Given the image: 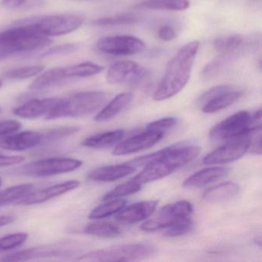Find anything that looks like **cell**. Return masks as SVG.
<instances>
[{
    "label": "cell",
    "instance_id": "cell-1",
    "mask_svg": "<svg viewBox=\"0 0 262 262\" xmlns=\"http://www.w3.org/2000/svg\"><path fill=\"white\" fill-rule=\"evenodd\" d=\"M199 47V41L188 42L181 47L170 59L163 77L155 92L154 100H166L185 88L191 76Z\"/></svg>",
    "mask_w": 262,
    "mask_h": 262
},
{
    "label": "cell",
    "instance_id": "cell-2",
    "mask_svg": "<svg viewBox=\"0 0 262 262\" xmlns=\"http://www.w3.org/2000/svg\"><path fill=\"white\" fill-rule=\"evenodd\" d=\"M53 42L28 23L0 32V61L17 53L45 48Z\"/></svg>",
    "mask_w": 262,
    "mask_h": 262
},
{
    "label": "cell",
    "instance_id": "cell-3",
    "mask_svg": "<svg viewBox=\"0 0 262 262\" xmlns=\"http://www.w3.org/2000/svg\"><path fill=\"white\" fill-rule=\"evenodd\" d=\"M110 95L102 91H87L74 93L68 97L59 98L47 120L60 118L82 117L103 108Z\"/></svg>",
    "mask_w": 262,
    "mask_h": 262
},
{
    "label": "cell",
    "instance_id": "cell-4",
    "mask_svg": "<svg viewBox=\"0 0 262 262\" xmlns=\"http://www.w3.org/2000/svg\"><path fill=\"white\" fill-rule=\"evenodd\" d=\"M261 110L251 114L240 111L217 123L210 130L209 136L215 141L231 140L260 130Z\"/></svg>",
    "mask_w": 262,
    "mask_h": 262
},
{
    "label": "cell",
    "instance_id": "cell-5",
    "mask_svg": "<svg viewBox=\"0 0 262 262\" xmlns=\"http://www.w3.org/2000/svg\"><path fill=\"white\" fill-rule=\"evenodd\" d=\"M156 248L148 243L128 244L91 251L81 256L82 261H133L151 257Z\"/></svg>",
    "mask_w": 262,
    "mask_h": 262
},
{
    "label": "cell",
    "instance_id": "cell-6",
    "mask_svg": "<svg viewBox=\"0 0 262 262\" xmlns=\"http://www.w3.org/2000/svg\"><path fill=\"white\" fill-rule=\"evenodd\" d=\"M200 150V147L194 144L182 142L167 147L151 154L137 158L134 160L130 161L128 164L136 168L145 166L154 159H159L166 162L176 170L194 160L199 156Z\"/></svg>",
    "mask_w": 262,
    "mask_h": 262
},
{
    "label": "cell",
    "instance_id": "cell-7",
    "mask_svg": "<svg viewBox=\"0 0 262 262\" xmlns=\"http://www.w3.org/2000/svg\"><path fill=\"white\" fill-rule=\"evenodd\" d=\"M82 165V162L79 159L70 158H48L21 165L12 170L11 173L16 176L30 177H50L76 171Z\"/></svg>",
    "mask_w": 262,
    "mask_h": 262
},
{
    "label": "cell",
    "instance_id": "cell-8",
    "mask_svg": "<svg viewBox=\"0 0 262 262\" xmlns=\"http://www.w3.org/2000/svg\"><path fill=\"white\" fill-rule=\"evenodd\" d=\"M192 213V205L188 201L168 204L161 208L154 217L144 222L141 225V229L145 231L164 229L176 222L188 219Z\"/></svg>",
    "mask_w": 262,
    "mask_h": 262
},
{
    "label": "cell",
    "instance_id": "cell-9",
    "mask_svg": "<svg viewBox=\"0 0 262 262\" xmlns=\"http://www.w3.org/2000/svg\"><path fill=\"white\" fill-rule=\"evenodd\" d=\"M242 90L230 85L213 87L202 95L198 105L203 113H214L228 108L243 96Z\"/></svg>",
    "mask_w": 262,
    "mask_h": 262
},
{
    "label": "cell",
    "instance_id": "cell-10",
    "mask_svg": "<svg viewBox=\"0 0 262 262\" xmlns=\"http://www.w3.org/2000/svg\"><path fill=\"white\" fill-rule=\"evenodd\" d=\"M26 23L32 24L41 33L50 37L75 31L82 25L83 19L76 15L59 14L42 16Z\"/></svg>",
    "mask_w": 262,
    "mask_h": 262
},
{
    "label": "cell",
    "instance_id": "cell-11",
    "mask_svg": "<svg viewBox=\"0 0 262 262\" xmlns=\"http://www.w3.org/2000/svg\"><path fill=\"white\" fill-rule=\"evenodd\" d=\"M149 77L145 67L132 61H119L110 67L106 79L112 85H138Z\"/></svg>",
    "mask_w": 262,
    "mask_h": 262
},
{
    "label": "cell",
    "instance_id": "cell-12",
    "mask_svg": "<svg viewBox=\"0 0 262 262\" xmlns=\"http://www.w3.org/2000/svg\"><path fill=\"white\" fill-rule=\"evenodd\" d=\"M76 251V245L73 242H62L17 251L6 255L1 260L5 261H24L43 257H68L74 254Z\"/></svg>",
    "mask_w": 262,
    "mask_h": 262
},
{
    "label": "cell",
    "instance_id": "cell-13",
    "mask_svg": "<svg viewBox=\"0 0 262 262\" xmlns=\"http://www.w3.org/2000/svg\"><path fill=\"white\" fill-rule=\"evenodd\" d=\"M97 47L102 53L113 56H133L145 51V44L133 36H113L101 38Z\"/></svg>",
    "mask_w": 262,
    "mask_h": 262
},
{
    "label": "cell",
    "instance_id": "cell-14",
    "mask_svg": "<svg viewBox=\"0 0 262 262\" xmlns=\"http://www.w3.org/2000/svg\"><path fill=\"white\" fill-rule=\"evenodd\" d=\"M251 143L250 134L231 139V142L219 147L207 155L202 162L205 165H217L234 162L246 153L251 146Z\"/></svg>",
    "mask_w": 262,
    "mask_h": 262
},
{
    "label": "cell",
    "instance_id": "cell-15",
    "mask_svg": "<svg viewBox=\"0 0 262 262\" xmlns=\"http://www.w3.org/2000/svg\"><path fill=\"white\" fill-rule=\"evenodd\" d=\"M78 180H70L62 183L56 184L47 188H40L36 191H30L28 194L21 198L16 202L17 205H33L43 203L50 199L62 195L69 191H73L79 186Z\"/></svg>",
    "mask_w": 262,
    "mask_h": 262
},
{
    "label": "cell",
    "instance_id": "cell-16",
    "mask_svg": "<svg viewBox=\"0 0 262 262\" xmlns=\"http://www.w3.org/2000/svg\"><path fill=\"white\" fill-rule=\"evenodd\" d=\"M164 132L147 130L118 144L113 151L114 156H125L148 149L163 138Z\"/></svg>",
    "mask_w": 262,
    "mask_h": 262
},
{
    "label": "cell",
    "instance_id": "cell-17",
    "mask_svg": "<svg viewBox=\"0 0 262 262\" xmlns=\"http://www.w3.org/2000/svg\"><path fill=\"white\" fill-rule=\"evenodd\" d=\"M43 142L42 133L25 131L13 133L0 138V148L9 151H25Z\"/></svg>",
    "mask_w": 262,
    "mask_h": 262
},
{
    "label": "cell",
    "instance_id": "cell-18",
    "mask_svg": "<svg viewBox=\"0 0 262 262\" xmlns=\"http://www.w3.org/2000/svg\"><path fill=\"white\" fill-rule=\"evenodd\" d=\"M59 98L34 99L16 107L13 113L15 116L24 119H45L57 103Z\"/></svg>",
    "mask_w": 262,
    "mask_h": 262
},
{
    "label": "cell",
    "instance_id": "cell-19",
    "mask_svg": "<svg viewBox=\"0 0 262 262\" xmlns=\"http://www.w3.org/2000/svg\"><path fill=\"white\" fill-rule=\"evenodd\" d=\"M158 201H144L122 208L117 213L116 219L122 223L133 224L145 220L152 214L157 207Z\"/></svg>",
    "mask_w": 262,
    "mask_h": 262
},
{
    "label": "cell",
    "instance_id": "cell-20",
    "mask_svg": "<svg viewBox=\"0 0 262 262\" xmlns=\"http://www.w3.org/2000/svg\"><path fill=\"white\" fill-rule=\"evenodd\" d=\"M174 171V168L168 163L161 159H156L145 165V168L131 180L142 185L162 179Z\"/></svg>",
    "mask_w": 262,
    "mask_h": 262
},
{
    "label": "cell",
    "instance_id": "cell-21",
    "mask_svg": "<svg viewBox=\"0 0 262 262\" xmlns=\"http://www.w3.org/2000/svg\"><path fill=\"white\" fill-rule=\"evenodd\" d=\"M229 172V169L222 167L205 168L190 176L184 182L183 187L187 188H198L217 182L225 178Z\"/></svg>",
    "mask_w": 262,
    "mask_h": 262
},
{
    "label": "cell",
    "instance_id": "cell-22",
    "mask_svg": "<svg viewBox=\"0 0 262 262\" xmlns=\"http://www.w3.org/2000/svg\"><path fill=\"white\" fill-rule=\"evenodd\" d=\"M136 168L127 163L123 165H107L93 170L88 174V179L95 182H114L129 176L134 172Z\"/></svg>",
    "mask_w": 262,
    "mask_h": 262
},
{
    "label": "cell",
    "instance_id": "cell-23",
    "mask_svg": "<svg viewBox=\"0 0 262 262\" xmlns=\"http://www.w3.org/2000/svg\"><path fill=\"white\" fill-rule=\"evenodd\" d=\"M240 188L234 182H224L205 191L203 199L208 203L217 204L228 202L238 194Z\"/></svg>",
    "mask_w": 262,
    "mask_h": 262
},
{
    "label": "cell",
    "instance_id": "cell-24",
    "mask_svg": "<svg viewBox=\"0 0 262 262\" xmlns=\"http://www.w3.org/2000/svg\"><path fill=\"white\" fill-rule=\"evenodd\" d=\"M133 99L131 93H121L105 104L100 112L96 115L95 120L96 122H106L116 117L118 114L128 106Z\"/></svg>",
    "mask_w": 262,
    "mask_h": 262
},
{
    "label": "cell",
    "instance_id": "cell-25",
    "mask_svg": "<svg viewBox=\"0 0 262 262\" xmlns=\"http://www.w3.org/2000/svg\"><path fill=\"white\" fill-rule=\"evenodd\" d=\"M124 134L125 133L122 129L99 133L84 139L81 145L91 148H111L120 142L123 138Z\"/></svg>",
    "mask_w": 262,
    "mask_h": 262
},
{
    "label": "cell",
    "instance_id": "cell-26",
    "mask_svg": "<svg viewBox=\"0 0 262 262\" xmlns=\"http://www.w3.org/2000/svg\"><path fill=\"white\" fill-rule=\"evenodd\" d=\"M189 0H144L136 6L139 10L183 11L189 8Z\"/></svg>",
    "mask_w": 262,
    "mask_h": 262
},
{
    "label": "cell",
    "instance_id": "cell-27",
    "mask_svg": "<svg viewBox=\"0 0 262 262\" xmlns=\"http://www.w3.org/2000/svg\"><path fill=\"white\" fill-rule=\"evenodd\" d=\"M65 79L63 68L52 69L36 78L30 85V89L34 91L45 90L56 85Z\"/></svg>",
    "mask_w": 262,
    "mask_h": 262
},
{
    "label": "cell",
    "instance_id": "cell-28",
    "mask_svg": "<svg viewBox=\"0 0 262 262\" xmlns=\"http://www.w3.org/2000/svg\"><path fill=\"white\" fill-rule=\"evenodd\" d=\"M84 231L90 235L106 238L118 237L121 234L119 227L107 222H92L85 227Z\"/></svg>",
    "mask_w": 262,
    "mask_h": 262
},
{
    "label": "cell",
    "instance_id": "cell-29",
    "mask_svg": "<svg viewBox=\"0 0 262 262\" xmlns=\"http://www.w3.org/2000/svg\"><path fill=\"white\" fill-rule=\"evenodd\" d=\"M102 70L103 67L93 62H83L63 68L66 79L89 77L99 74Z\"/></svg>",
    "mask_w": 262,
    "mask_h": 262
},
{
    "label": "cell",
    "instance_id": "cell-30",
    "mask_svg": "<svg viewBox=\"0 0 262 262\" xmlns=\"http://www.w3.org/2000/svg\"><path fill=\"white\" fill-rule=\"evenodd\" d=\"M127 202L124 199H113L105 201L103 204L96 207L90 213L89 217L91 219H105L113 214H116L125 208Z\"/></svg>",
    "mask_w": 262,
    "mask_h": 262
},
{
    "label": "cell",
    "instance_id": "cell-31",
    "mask_svg": "<svg viewBox=\"0 0 262 262\" xmlns=\"http://www.w3.org/2000/svg\"><path fill=\"white\" fill-rule=\"evenodd\" d=\"M32 184H21L14 185L0 191V208L10 205L24 197L33 190Z\"/></svg>",
    "mask_w": 262,
    "mask_h": 262
},
{
    "label": "cell",
    "instance_id": "cell-32",
    "mask_svg": "<svg viewBox=\"0 0 262 262\" xmlns=\"http://www.w3.org/2000/svg\"><path fill=\"white\" fill-rule=\"evenodd\" d=\"M243 37L241 35H231L214 39L213 42L216 51L222 55L232 54L239 50L243 42Z\"/></svg>",
    "mask_w": 262,
    "mask_h": 262
},
{
    "label": "cell",
    "instance_id": "cell-33",
    "mask_svg": "<svg viewBox=\"0 0 262 262\" xmlns=\"http://www.w3.org/2000/svg\"><path fill=\"white\" fill-rule=\"evenodd\" d=\"M139 21V17L136 15L126 13V14H117L115 16L100 18L93 21V24L99 27H115V26L132 25V24H137Z\"/></svg>",
    "mask_w": 262,
    "mask_h": 262
},
{
    "label": "cell",
    "instance_id": "cell-34",
    "mask_svg": "<svg viewBox=\"0 0 262 262\" xmlns=\"http://www.w3.org/2000/svg\"><path fill=\"white\" fill-rule=\"evenodd\" d=\"M141 187H142V185L133 182V180H130L129 182H126V183L119 185V186L107 193L104 196L102 201L105 202V201L113 200V199H120V198L124 197V196L134 194V193L138 192L141 189Z\"/></svg>",
    "mask_w": 262,
    "mask_h": 262
},
{
    "label": "cell",
    "instance_id": "cell-35",
    "mask_svg": "<svg viewBox=\"0 0 262 262\" xmlns=\"http://www.w3.org/2000/svg\"><path fill=\"white\" fill-rule=\"evenodd\" d=\"M44 70L43 66H30V67H21L6 72V78L14 80L29 79L42 73Z\"/></svg>",
    "mask_w": 262,
    "mask_h": 262
},
{
    "label": "cell",
    "instance_id": "cell-36",
    "mask_svg": "<svg viewBox=\"0 0 262 262\" xmlns=\"http://www.w3.org/2000/svg\"><path fill=\"white\" fill-rule=\"evenodd\" d=\"M194 227V223L190 217L176 222L167 228H164L163 236L168 237H179L188 234Z\"/></svg>",
    "mask_w": 262,
    "mask_h": 262
},
{
    "label": "cell",
    "instance_id": "cell-37",
    "mask_svg": "<svg viewBox=\"0 0 262 262\" xmlns=\"http://www.w3.org/2000/svg\"><path fill=\"white\" fill-rule=\"evenodd\" d=\"M28 237L26 233H16L0 237V252L18 248L28 239Z\"/></svg>",
    "mask_w": 262,
    "mask_h": 262
},
{
    "label": "cell",
    "instance_id": "cell-38",
    "mask_svg": "<svg viewBox=\"0 0 262 262\" xmlns=\"http://www.w3.org/2000/svg\"><path fill=\"white\" fill-rule=\"evenodd\" d=\"M79 131V128L78 127H59V128H53L49 130L43 135V142L42 143H50V142H55V141L59 140V139H64L72 136Z\"/></svg>",
    "mask_w": 262,
    "mask_h": 262
},
{
    "label": "cell",
    "instance_id": "cell-39",
    "mask_svg": "<svg viewBox=\"0 0 262 262\" xmlns=\"http://www.w3.org/2000/svg\"><path fill=\"white\" fill-rule=\"evenodd\" d=\"M79 48V45L77 44H64V45L57 46V47H53L50 50H47L42 55V57H50V56L70 54V53L77 51Z\"/></svg>",
    "mask_w": 262,
    "mask_h": 262
},
{
    "label": "cell",
    "instance_id": "cell-40",
    "mask_svg": "<svg viewBox=\"0 0 262 262\" xmlns=\"http://www.w3.org/2000/svg\"><path fill=\"white\" fill-rule=\"evenodd\" d=\"M178 120L174 117H167L150 122L147 125L146 130L151 131H162L172 128L177 124Z\"/></svg>",
    "mask_w": 262,
    "mask_h": 262
},
{
    "label": "cell",
    "instance_id": "cell-41",
    "mask_svg": "<svg viewBox=\"0 0 262 262\" xmlns=\"http://www.w3.org/2000/svg\"><path fill=\"white\" fill-rule=\"evenodd\" d=\"M21 128H22V124L18 121L13 120V119L0 121V136L17 133Z\"/></svg>",
    "mask_w": 262,
    "mask_h": 262
},
{
    "label": "cell",
    "instance_id": "cell-42",
    "mask_svg": "<svg viewBox=\"0 0 262 262\" xmlns=\"http://www.w3.org/2000/svg\"><path fill=\"white\" fill-rule=\"evenodd\" d=\"M158 36L162 41L169 42V41L176 39L177 34H176V31L172 27L165 25L159 28V31H158Z\"/></svg>",
    "mask_w": 262,
    "mask_h": 262
},
{
    "label": "cell",
    "instance_id": "cell-43",
    "mask_svg": "<svg viewBox=\"0 0 262 262\" xmlns=\"http://www.w3.org/2000/svg\"><path fill=\"white\" fill-rule=\"evenodd\" d=\"M25 160L22 156H5L0 153V167L10 166V165L19 164Z\"/></svg>",
    "mask_w": 262,
    "mask_h": 262
},
{
    "label": "cell",
    "instance_id": "cell-44",
    "mask_svg": "<svg viewBox=\"0 0 262 262\" xmlns=\"http://www.w3.org/2000/svg\"><path fill=\"white\" fill-rule=\"evenodd\" d=\"M27 0H2V5L6 8L15 9L21 7Z\"/></svg>",
    "mask_w": 262,
    "mask_h": 262
},
{
    "label": "cell",
    "instance_id": "cell-45",
    "mask_svg": "<svg viewBox=\"0 0 262 262\" xmlns=\"http://www.w3.org/2000/svg\"><path fill=\"white\" fill-rule=\"evenodd\" d=\"M14 221V217L9 215L0 216V227L6 226L10 225Z\"/></svg>",
    "mask_w": 262,
    "mask_h": 262
},
{
    "label": "cell",
    "instance_id": "cell-46",
    "mask_svg": "<svg viewBox=\"0 0 262 262\" xmlns=\"http://www.w3.org/2000/svg\"><path fill=\"white\" fill-rule=\"evenodd\" d=\"M1 185H2V179L0 178V186H1Z\"/></svg>",
    "mask_w": 262,
    "mask_h": 262
},
{
    "label": "cell",
    "instance_id": "cell-47",
    "mask_svg": "<svg viewBox=\"0 0 262 262\" xmlns=\"http://www.w3.org/2000/svg\"><path fill=\"white\" fill-rule=\"evenodd\" d=\"M3 85V82L2 81L0 80V87H2Z\"/></svg>",
    "mask_w": 262,
    "mask_h": 262
},
{
    "label": "cell",
    "instance_id": "cell-48",
    "mask_svg": "<svg viewBox=\"0 0 262 262\" xmlns=\"http://www.w3.org/2000/svg\"><path fill=\"white\" fill-rule=\"evenodd\" d=\"M73 1H83V0H73Z\"/></svg>",
    "mask_w": 262,
    "mask_h": 262
},
{
    "label": "cell",
    "instance_id": "cell-49",
    "mask_svg": "<svg viewBox=\"0 0 262 262\" xmlns=\"http://www.w3.org/2000/svg\"><path fill=\"white\" fill-rule=\"evenodd\" d=\"M0 113H1V108H0Z\"/></svg>",
    "mask_w": 262,
    "mask_h": 262
}]
</instances>
